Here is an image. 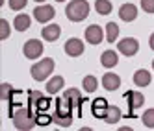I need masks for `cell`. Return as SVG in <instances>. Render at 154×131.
I'll list each match as a JSON object with an SVG mask.
<instances>
[{"label":"cell","mask_w":154,"mask_h":131,"mask_svg":"<svg viewBox=\"0 0 154 131\" xmlns=\"http://www.w3.org/2000/svg\"><path fill=\"white\" fill-rule=\"evenodd\" d=\"M11 118H13V126L20 131H28L37 124V118L34 116L32 107H19L11 115Z\"/></svg>","instance_id":"cell-1"},{"label":"cell","mask_w":154,"mask_h":131,"mask_svg":"<svg viewBox=\"0 0 154 131\" xmlns=\"http://www.w3.org/2000/svg\"><path fill=\"white\" fill-rule=\"evenodd\" d=\"M52 120L61 127H69L72 124V107L63 98L56 100V113L52 115Z\"/></svg>","instance_id":"cell-2"},{"label":"cell","mask_w":154,"mask_h":131,"mask_svg":"<svg viewBox=\"0 0 154 131\" xmlns=\"http://www.w3.org/2000/svg\"><path fill=\"white\" fill-rule=\"evenodd\" d=\"M65 13H67L69 20H72V22H82L89 15V4H87V0H72V2L67 4Z\"/></svg>","instance_id":"cell-3"},{"label":"cell","mask_w":154,"mask_h":131,"mask_svg":"<svg viewBox=\"0 0 154 131\" xmlns=\"http://www.w3.org/2000/svg\"><path fill=\"white\" fill-rule=\"evenodd\" d=\"M52 70H54V59H50V57H45V59H41V61H37L34 67H32V78H34L35 81H45L48 76L52 74Z\"/></svg>","instance_id":"cell-4"},{"label":"cell","mask_w":154,"mask_h":131,"mask_svg":"<svg viewBox=\"0 0 154 131\" xmlns=\"http://www.w3.org/2000/svg\"><path fill=\"white\" fill-rule=\"evenodd\" d=\"M28 98H30V107H32V109H35L37 115L43 113V111H47V107L50 105V102L45 98V94H41L39 91H30Z\"/></svg>","instance_id":"cell-5"},{"label":"cell","mask_w":154,"mask_h":131,"mask_svg":"<svg viewBox=\"0 0 154 131\" xmlns=\"http://www.w3.org/2000/svg\"><path fill=\"white\" fill-rule=\"evenodd\" d=\"M119 52L123 54V56H126V57H132V56H136L137 54V50H139V42H137V39H134V37H126V39H121L119 41Z\"/></svg>","instance_id":"cell-6"},{"label":"cell","mask_w":154,"mask_h":131,"mask_svg":"<svg viewBox=\"0 0 154 131\" xmlns=\"http://www.w3.org/2000/svg\"><path fill=\"white\" fill-rule=\"evenodd\" d=\"M23 52H24V57L37 59V57H41V54H43V42L37 41V39H30V41L24 42Z\"/></svg>","instance_id":"cell-7"},{"label":"cell","mask_w":154,"mask_h":131,"mask_svg":"<svg viewBox=\"0 0 154 131\" xmlns=\"http://www.w3.org/2000/svg\"><path fill=\"white\" fill-rule=\"evenodd\" d=\"M54 15H56V9H54L52 6H47V4L45 6H37L34 9V17H35L37 22H41V24H45V22H48V20H52Z\"/></svg>","instance_id":"cell-8"},{"label":"cell","mask_w":154,"mask_h":131,"mask_svg":"<svg viewBox=\"0 0 154 131\" xmlns=\"http://www.w3.org/2000/svg\"><path fill=\"white\" fill-rule=\"evenodd\" d=\"M102 39H104V31H102L100 26L91 24V26L85 28V41L89 42V45H100Z\"/></svg>","instance_id":"cell-9"},{"label":"cell","mask_w":154,"mask_h":131,"mask_svg":"<svg viewBox=\"0 0 154 131\" xmlns=\"http://www.w3.org/2000/svg\"><path fill=\"white\" fill-rule=\"evenodd\" d=\"M65 54H67V56H71V57L82 56V54H84V42H82L80 39H76V37L69 39L67 42H65Z\"/></svg>","instance_id":"cell-10"},{"label":"cell","mask_w":154,"mask_h":131,"mask_svg":"<svg viewBox=\"0 0 154 131\" xmlns=\"http://www.w3.org/2000/svg\"><path fill=\"white\" fill-rule=\"evenodd\" d=\"M125 100L128 102L130 111H134V109H139L143 103H145V96L141 92H137V91H128V92H125Z\"/></svg>","instance_id":"cell-11"},{"label":"cell","mask_w":154,"mask_h":131,"mask_svg":"<svg viewBox=\"0 0 154 131\" xmlns=\"http://www.w3.org/2000/svg\"><path fill=\"white\" fill-rule=\"evenodd\" d=\"M61 98H63V100L67 102L72 109H74V107L80 109V105H82V102H84V98H82V94L78 92V89H69V91H65Z\"/></svg>","instance_id":"cell-12"},{"label":"cell","mask_w":154,"mask_h":131,"mask_svg":"<svg viewBox=\"0 0 154 131\" xmlns=\"http://www.w3.org/2000/svg\"><path fill=\"white\" fill-rule=\"evenodd\" d=\"M119 17L125 20V22H132L137 17V7L134 4H123L119 7Z\"/></svg>","instance_id":"cell-13"},{"label":"cell","mask_w":154,"mask_h":131,"mask_svg":"<svg viewBox=\"0 0 154 131\" xmlns=\"http://www.w3.org/2000/svg\"><path fill=\"white\" fill-rule=\"evenodd\" d=\"M41 35H43V39H45V41L52 42V41L60 39V35H61V28H60L58 24H48V26H45V28L41 30Z\"/></svg>","instance_id":"cell-14"},{"label":"cell","mask_w":154,"mask_h":131,"mask_svg":"<svg viewBox=\"0 0 154 131\" xmlns=\"http://www.w3.org/2000/svg\"><path fill=\"white\" fill-rule=\"evenodd\" d=\"M102 85H104L106 91H117L119 85H121V78L117 74H113V72H108L102 78Z\"/></svg>","instance_id":"cell-15"},{"label":"cell","mask_w":154,"mask_h":131,"mask_svg":"<svg viewBox=\"0 0 154 131\" xmlns=\"http://www.w3.org/2000/svg\"><path fill=\"white\" fill-rule=\"evenodd\" d=\"M150 81H152V76H150L149 70H145V68L136 70V74H134V83L137 87H147V85H150Z\"/></svg>","instance_id":"cell-16"},{"label":"cell","mask_w":154,"mask_h":131,"mask_svg":"<svg viewBox=\"0 0 154 131\" xmlns=\"http://www.w3.org/2000/svg\"><path fill=\"white\" fill-rule=\"evenodd\" d=\"M91 111H93V115L97 118H104V115L108 111V102L104 100V98H97V100L93 102V105H91Z\"/></svg>","instance_id":"cell-17"},{"label":"cell","mask_w":154,"mask_h":131,"mask_svg":"<svg viewBox=\"0 0 154 131\" xmlns=\"http://www.w3.org/2000/svg\"><path fill=\"white\" fill-rule=\"evenodd\" d=\"M63 83H65L63 76H54V78L48 80V83H47V92H48V94H56V92H60V91L63 89Z\"/></svg>","instance_id":"cell-18"},{"label":"cell","mask_w":154,"mask_h":131,"mask_svg":"<svg viewBox=\"0 0 154 131\" xmlns=\"http://www.w3.org/2000/svg\"><path fill=\"white\" fill-rule=\"evenodd\" d=\"M117 61H119V57H117V54L113 50H106L102 56H100V63H102V67H106V68L115 67Z\"/></svg>","instance_id":"cell-19"},{"label":"cell","mask_w":154,"mask_h":131,"mask_svg":"<svg viewBox=\"0 0 154 131\" xmlns=\"http://www.w3.org/2000/svg\"><path fill=\"white\" fill-rule=\"evenodd\" d=\"M30 24H32V19H30V15H24V13L15 17V20H13V26L17 31H26L30 28Z\"/></svg>","instance_id":"cell-20"},{"label":"cell","mask_w":154,"mask_h":131,"mask_svg":"<svg viewBox=\"0 0 154 131\" xmlns=\"http://www.w3.org/2000/svg\"><path fill=\"white\" fill-rule=\"evenodd\" d=\"M104 120H106L108 124L119 122V120H121V109L115 107V105H108V111H106V115H104Z\"/></svg>","instance_id":"cell-21"},{"label":"cell","mask_w":154,"mask_h":131,"mask_svg":"<svg viewBox=\"0 0 154 131\" xmlns=\"http://www.w3.org/2000/svg\"><path fill=\"white\" fill-rule=\"evenodd\" d=\"M95 9H97L98 15H109L113 7H112V2H109V0H97V2H95Z\"/></svg>","instance_id":"cell-22"},{"label":"cell","mask_w":154,"mask_h":131,"mask_svg":"<svg viewBox=\"0 0 154 131\" xmlns=\"http://www.w3.org/2000/svg\"><path fill=\"white\" fill-rule=\"evenodd\" d=\"M119 37V26L115 22H108L106 24V39L108 42H115Z\"/></svg>","instance_id":"cell-23"},{"label":"cell","mask_w":154,"mask_h":131,"mask_svg":"<svg viewBox=\"0 0 154 131\" xmlns=\"http://www.w3.org/2000/svg\"><path fill=\"white\" fill-rule=\"evenodd\" d=\"M82 85H84V91H87V92H93V91H97V85H98V81H97V78H95V76H85V78H84V81H82Z\"/></svg>","instance_id":"cell-24"},{"label":"cell","mask_w":154,"mask_h":131,"mask_svg":"<svg viewBox=\"0 0 154 131\" xmlns=\"http://www.w3.org/2000/svg\"><path fill=\"white\" fill-rule=\"evenodd\" d=\"M13 92H15V91H13V87L9 85V83H2V85H0V98H2L4 102H8L9 98H11Z\"/></svg>","instance_id":"cell-25"},{"label":"cell","mask_w":154,"mask_h":131,"mask_svg":"<svg viewBox=\"0 0 154 131\" xmlns=\"http://www.w3.org/2000/svg\"><path fill=\"white\" fill-rule=\"evenodd\" d=\"M141 120H143V124L147 127H154V109H147V111L143 113Z\"/></svg>","instance_id":"cell-26"},{"label":"cell","mask_w":154,"mask_h":131,"mask_svg":"<svg viewBox=\"0 0 154 131\" xmlns=\"http://www.w3.org/2000/svg\"><path fill=\"white\" fill-rule=\"evenodd\" d=\"M9 37V24H8V20L6 19H2L0 20V39H8Z\"/></svg>","instance_id":"cell-27"},{"label":"cell","mask_w":154,"mask_h":131,"mask_svg":"<svg viewBox=\"0 0 154 131\" xmlns=\"http://www.w3.org/2000/svg\"><path fill=\"white\" fill-rule=\"evenodd\" d=\"M141 9L147 13H154V0H141Z\"/></svg>","instance_id":"cell-28"},{"label":"cell","mask_w":154,"mask_h":131,"mask_svg":"<svg viewBox=\"0 0 154 131\" xmlns=\"http://www.w3.org/2000/svg\"><path fill=\"white\" fill-rule=\"evenodd\" d=\"M26 6V0H9V7L13 9V11H19V9H23Z\"/></svg>","instance_id":"cell-29"},{"label":"cell","mask_w":154,"mask_h":131,"mask_svg":"<svg viewBox=\"0 0 154 131\" xmlns=\"http://www.w3.org/2000/svg\"><path fill=\"white\" fill-rule=\"evenodd\" d=\"M149 45H150V48L154 50V33L150 35V39H149Z\"/></svg>","instance_id":"cell-30"},{"label":"cell","mask_w":154,"mask_h":131,"mask_svg":"<svg viewBox=\"0 0 154 131\" xmlns=\"http://www.w3.org/2000/svg\"><path fill=\"white\" fill-rule=\"evenodd\" d=\"M35 2H47V0H35Z\"/></svg>","instance_id":"cell-31"},{"label":"cell","mask_w":154,"mask_h":131,"mask_svg":"<svg viewBox=\"0 0 154 131\" xmlns=\"http://www.w3.org/2000/svg\"><path fill=\"white\" fill-rule=\"evenodd\" d=\"M56 2H65V0H56Z\"/></svg>","instance_id":"cell-32"},{"label":"cell","mask_w":154,"mask_h":131,"mask_svg":"<svg viewBox=\"0 0 154 131\" xmlns=\"http://www.w3.org/2000/svg\"><path fill=\"white\" fill-rule=\"evenodd\" d=\"M152 68H154V59H152Z\"/></svg>","instance_id":"cell-33"}]
</instances>
